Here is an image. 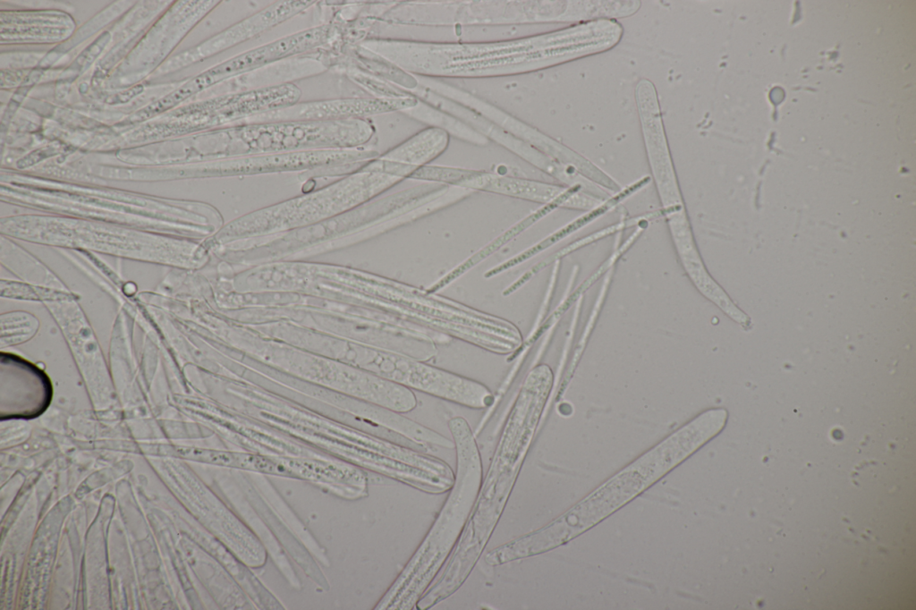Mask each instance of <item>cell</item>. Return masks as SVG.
<instances>
[{
    "instance_id": "cell-1",
    "label": "cell",
    "mask_w": 916,
    "mask_h": 610,
    "mask_svg": "<svg viewBox=\"0 0 916 610\" xmlns=\"http://www.w3.org/2000/svg\"><path fill=\"white\" fill-rule=\"evenodd\" d=\"M456 453L454 480L426 537L380 602V608L412 609L429 588L462 534L482 482V462L467 420L448 421Z\"/></svg>"
},
{
    "instance_id": "cell-2",
    "label": "cell",
    "mask_w": 916,
    "mask_h": 610,
    "mask_svg": "<svg viewBox=\"0 0 916 610\" xmlns=\"http://www.w3.org/2000/svg\"><path fill=\"white\" fill-rule=\"evenodd\" d=\"M641 490L640 483L622 470L573 510L528 534V545L537 555L553 549L589 528Z\"/></svg>"
},
{
    "instance_id": "cell-3",
    "label": "cell",
    "mask_w": 916,
    "mask_h": 610,
    "mask_svg": "<svg viewBox=\"0 0 916 610\" xmlns=\"http://www.w3.org/2000/svg\"><path fill=\"white\" fill-rule=\"evenodd\" d=\"M635 97L647 157L662 208H676L683 204V200L654 84L647 79L640 80L635 89Z\"/></svg>"
},
{
    "instance_id": "cell-4",
    "label": "cell",
    "mask_w": 916,
    "mask_h": 610,
    "mask_svg": "<svg viewBox=\"0 0 916 610\" xmlns=\"http://www.w3.org/2000/svg\"><path fill=\"white\" fill-rule=\"evenodd\" d=\"M329 35L327 27H318L285 37L228 59L196 76L178 89L184 100L191 95L230 77L253 70L285 56L302 53L324 42Z\"/></svg>"
}]
</instances>
